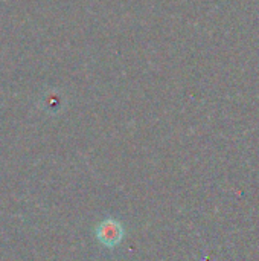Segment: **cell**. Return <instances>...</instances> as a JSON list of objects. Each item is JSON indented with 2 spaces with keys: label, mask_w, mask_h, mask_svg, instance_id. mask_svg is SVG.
Masks as SVG:
<instances>
[{
  "label": "cell",
  "mask_w": 259,
  "mask_h": 261,
  "mask_svg": "<svg viewBox=\"0 0 259 261\" xmlns=\"http://www.w3.org/2000/svg\"><path fill=\"white\" fill-rule=\"evenodd\" d=\"M124 234H125L124 226L116 219H107V220L101 222L96 228V237H98L99 243L107 248L118 246L122 242Z\"/></svg>",
  "instance_id": "obj_1"
}]
</instances>
